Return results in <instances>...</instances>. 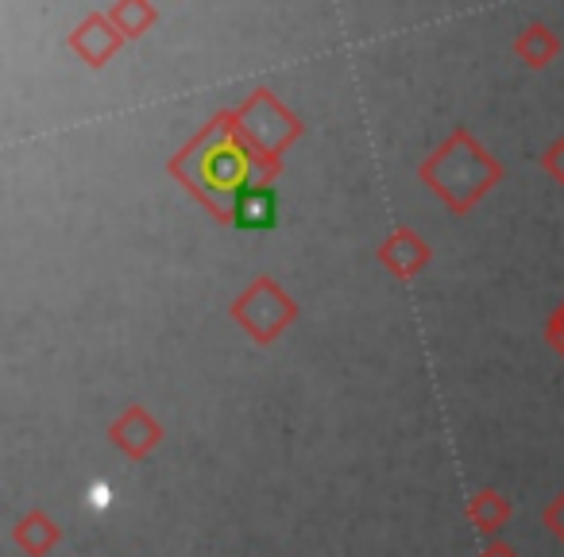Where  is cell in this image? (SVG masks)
<instances>
[{"mask_svg":"<svg viewBox=\"0 0 564 557\" xmlns=\"http://www.w3.org/2000/svg\"><path fill=\"white\" fill-rule=\"evenodd\" d=\"M236 221L248 228H267L274 221V194L267 186H243L236 194Z\"/></svg>","mask_w":564,"mask_h":557,"instance_id":"6da1fadb","label":"cell"}]
</instances>
